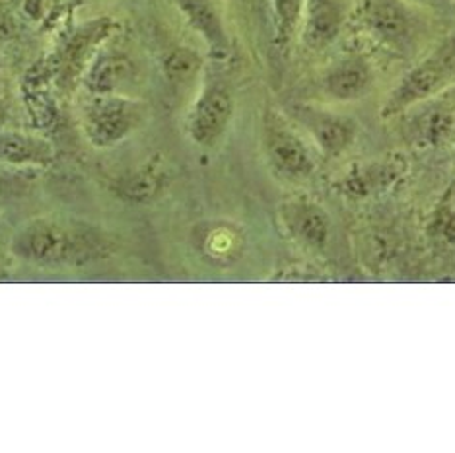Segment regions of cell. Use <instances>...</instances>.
<instances>
[{"mask_svg": "<svg viewBox=\"0 0 455 453\" xmlns=\"http://www.w3.org/2000/svg\"><path fill=\"white\" fill-rule=\"evenodd\" d=\"M117 242L101 226L65 214H44L20 226L10 251L41 269H78L108 259Z\"/></svg>", "mask_w": 455, "mask_h": 453, "instance_id": "obj_1", "label": "cell"}, {"mask_svg": "<svg viewBox=\"0 0 455 453\" xmlns=\"http://www.w3.org/2000/svg\"><path fill=\"white\" fill-rule=\"evenodd\" d=\"M147 119L148 106L127 94H88L80 104L82 135L98 150L125 142Z\"/></svg>", "mask_w": 455, "mask_h": 453, "instance_id": "obj_2", "label": "cell"}, {"mask_svg": "<svg viewBox=\"0 0 455 453\" xmlns=\"http://www.w3.org/2000/svg\"><path fill=\"white\" fill-rule=\"evenodd\" d=\"M455 82V36L442 39L420 63L412 67L403 76L397 86L389 91L381 117L391 119L403 111L415 107L440 91L450 88Z\"/></svg>", "mask_w": 455, "mask_h": 453, "instance_id": "obj_3", "label": "cell"}, {"mask_svg": "<svg viewBox=\"0 0 455 453\" xmlns=\"http://www.w3.org/2000/svg\"><path fill=\"white\" fill-rule=\"evenodd\" d=\"M261 147L268 170L286 183L307 181L317 170L314 150L292 123L273 107L263 115Z\"/></svg>", "mask_w": 455, "mask_h": 453, "instance_id": "obj_4", "label": "cell"}, {"mask_svg": "<svg viewBox=\"0 0 455 453\" xmlns=\"http://www.w3.org/2000/svg\"><path fill=\"white\" fill-rule=\"evenodd\" d=\"M234 94L226 82L206 80L188 115V135L201 148H216L234 119Z\"/></svg>", "mask_w": 455, "mask_h": 453, "instance_id": "obj_5", "label": "cell"}, {"mask_svg": "<svg viewBox=\"0 0 455 453\" xmlns=\"http://www.w3.org/2000/svg\"><path fill=\"white\" fill-rule=\"evenodd\" d=\"M278 222L296 245L307 251H323L331 235V219L317 201L291 197L278 207Z\"/></svg>", "mask_w": 455, "mask_h": 453, "instance_id": "obj_6", "label": "cell"}, {"mask_svg": "<svg viewBox=\"0 0 455 453\" xmlns=\"http://www.w3.org/2000/svg\"><path fill=\"white\" fill-rule=\"evenodd\" d=\"M366 26L381 45L409 53L419 36L417 20L401 0H374L366 10Z\"/></svg>", "mask_w": 455, "mask_h": 453, "instance_id": "obj_7", "label": "cell"}, {"mask_svg": "<svg viewBox=\"0 0 455 453\" xmlns=\"http://www.w3.org/2000/svg\"><path fill=\"white\" fill-rule=\"evenodd\" d=\"M292 113L299 125L312 135L319 152L329 158H337L347 152L358 135L356 121L340 113L314 106H296Z\"/></svg>", "mask_w": 455, "mask_h": 453, "instance_id": "obj_8", "label": "cell"}, {"mask_svg": "<svg viewBox=\"0 0 455 453\" xmlns=\"http://www.w3.org/2000/svg\"><path fill=\"white\" fill-rule=\"evenodd\" d=\"M350 0H304L299 37L309 51H323L343 32Z\"/></svg>", "mask_w": 455, "mask_h": 453, "instance_id": "obj_9", "label": "cell"}, {"mask_svg": "<svg viewBox=\"0 0 455 453\" xmlns=\"http://www.w3.org/2000/svg\"><path fill=\"white\" fill-rule=\"evenodd\" d=\"M374 68L364 57L348 55L335 60L322 78L325 94L335 101H356L366 98L374 88Z\"/></svg>", "mask_w": 455, "mask_h": 453, "instance_id": "obj_10", "label": "cell"}, {"mask_svg": "<svg viewBox=\"0 0 455 453\" xmlns=\"http://www.w3.org/2000/svg\"><path fill=\"white\" fill-rule=\"evenodd\" d=\"M57 158L53 142L36 132L0 131V162L12 168H47Z\"/></svg>", "mask_w": 455, "mask_h": 453, "instance_id": "obj_11", "label": "cell"}, {"mask_svg": "<svg viewBox=\"0 0 455 453\" xmlns=\"http://www.w3.org/2000/svg\"><path fill=\"white\" fill-rule=\"evenodd\" d=\"M111 20H96V22L82 26L72 34L65 47L60 49L59 72L65 80H75L76 75H84L90 60L98 53V45L109 36Z\"/></svg>", "mask_w": 455, "mask_h": 453, "instance_id": "obj_12", "label": "cell"}, {"mask_svg": "<svg viewBox=\"0 0 455 453\" xmlns=\"http://www.w3.org/2000/svg\"><path fill=\"white\" fill-rule=\"evenodd\" d=\"M170 173L164 170L162 162L148 160L142 166L119 175L116 181V193L121 199L134 204H147L156 201L168 187Z\"/></svg>", "mask_w": 455, "mask_h": 453, "instance_id": "obj_13", "label": "cell"}, {"mask_svg": "<svg viewBox=\"0 0 455 453\" xmlns=\"http://www.w3.org/2000/svg\"><path fill=\"white\" fill-rule=\"evenodd\" d=\"M131 63L127 57L113 51H98L82 75L88 94H123V84L129 82Z\"/></svg>", "mask_w": 455, "mask_h": 453, "instance_id": "obj_14", "label": "cell"}, {"mask_svg": "<svg viewBox=\"0 0 455 453\" xmlns=\"http://www.w3.org/2000/svg\"><path fill=\"white\" fill-rule=\"evenodd\" d=\"M243 234L234 224L212 222L199 228L196 234V245L199 251L214 265H230L242 257L243 251Z\"/></svg>", "mask_w": 455, "mask_h": 453, "instance_id": "obj_15", "label": "cell"}, {"mask_svg": "<svg viewBox=\"0 0 455 453\" xmlns=\"http://www.w3.org/2000/svg\"><path fill=\"white\" fill-rule=\"evenodd\" d=\"M178 4L195 32L203 36L212 53L226 55L228 37L220 18L209 0H178Z\"/></svg>", "mask_w": 455, "mask_h": 453, "instance_id": "obj_16", "label": "cell"}, {"mask_svg": "<svg viewBox=\"0 0 455 453\" xmlns=\"http://www.w3.org/2000/svg\"><path fill=\"white\" fill-rule=\"evenodd\" d=\"M271 8L276 41L281 45H288L299 29L304 0H271Z\"/></svg>", "mask_w": 455, "mask_h": 453, "instance_id": "obj_17", "label": "cell"}, {"mask_svg": "<svg viewBox=\"0 0 455 453\" xmlns=\"http://www.w3.org/2000/svg\"><path fill=\"white\" fill-rule=\"evenodd\" d=\"M201 68V59L191 49H173L164 59V72L172 82H188Z\"/></svg>", "mask_w": 455, "mask_h": 453, "instance_id": "obj_18", "label": "cell"}, {"mask_svg": "<svg viewBox=\"0 0 455 453\" xmlns=\"http://www.w3.org/2000/svg\"><path fill=\"white\" fill-rule=\"evenodd\" d=\"M395 175L397 171L387 166H379V168L370 166V168L350 173L345 183L350 195H370L376 189H379L381 185H387L389 181L395 179Z\"/></svg>", "mask_w": 455, "mask_h": 453, "instance_id": "obj_19", "label": "cell"}, {"mask_svg": "<svg viewBox=\"0 0 455 453\" xmlns=\"http://www.w3.org/2000/svg\"><path fill=\"white\" fill-rule=\"evenodd\" d=\"M422 6H428V8H446L451 0H417Z\"/></svg>", "mask_w": 455, "mask_h": 453, "instance_id": "obj_20", "label": "cell"}]
</instances>
